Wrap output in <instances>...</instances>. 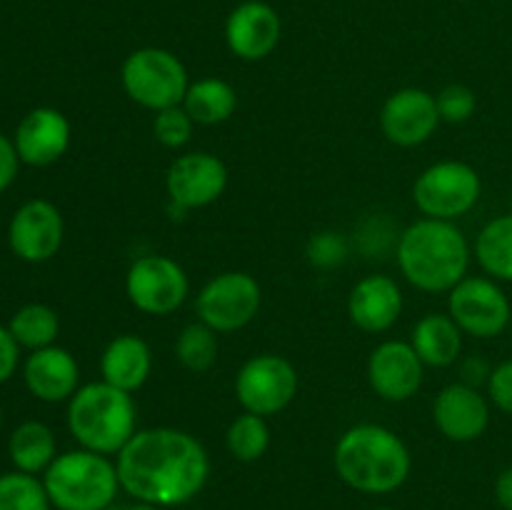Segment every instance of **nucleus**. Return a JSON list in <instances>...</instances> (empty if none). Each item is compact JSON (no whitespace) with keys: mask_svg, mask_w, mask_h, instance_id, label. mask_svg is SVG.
Instances as JSON below:
<instances>
[{"mask_svg":"<svg viewBox=\"0 0 512 510\" xmlns=\"http://www.w3.org/2000/svg\"><path fill=\"white\" fill-rule=\"evenodd\" d=\"M120 488L138 503L173 508L205 488L210 458L205 445L185 430L145 428L118 453Z\"/></svg>","mask_w":512,"mask_h":510,"instance_id":"obj_1","label":"nucleus"},{"mask_svg":"<svg viewBox=\"0 0 512 510\" xmlns=\"http://www.w3.org/2000/svg\"><path fill=\"white\" fill-rule=\"evenodd\" d=\"M468 238L450 220L420 218L400 233L398 268L423 293H450L470 268Z\"/></svg>","mask_w":512,"mask_h":510,"instance_id":"obj_2","label":"nucleus"},{"mask_svg":"<svg viewBox=\"0 0 512 510\" xmlns=\"http://www.w3.org/2000/svg\"><path fill=\"white\" fill-rule=\"evenodd\" d=\"M335 473L348 488L365 495H385L408 480L413 458L398 433L378 423H360L335 443Z\"/></svg>","mask_w":512,"mask_h":510,"instance_id":"obj_3","label":"nucleus"},{"mask_svg":"<svg viewBox=\"0 0 512 510\" xmlns=\"http://www.w3.org/2000/svg\"><path fill=\"white\" fill-rule=\"evenodd\" d=\"M68 430L80 448L100 455H118L138 433L133 393L105 383H88L68 400Z\"/></svg>","mask_w":512,"mask_h":510,"instance_id":"obj_4","label":"nucleus"},{"mask_svg":"<svg viewBox=\"0 0 512 510\" xmlns=\"http://www.w3.org/2000/svg\"><path fill=\"white\" fill-rule=\"evenodd\" d=\"M43 485L58 510H108L120 490L118 465L110 455L68 450L50 463Z\"/></svg>","mask_w":512,"mask_h":510,"instance_id":"obj_5","label":"nucleus"},{"mask_svg":"<svg viewBox=\"0 0 512 510\" xmlns=\"http://www.w3.org/2000/svg\"><path fill=\"white\" fill-rule=\"evenodd\" d=\"M120 83L125 95L145 110L173 108L183 105L185 93L190 88L188 70L183 60L165 48H138L123 60Z\"/></svg>","mask_w":512,"mask_h":510,"instance_id":"obj_6","label":"nucleus"},{"mask_svg":"<svg viewBox=\"0 0 512 510\" xmlns=\"http://www.w3.org/2000/svg\"><path fill=\"white\" fill-rule=\"evenodd\" d=\"M480 193L483 180L473 165L463 160H440L418 175L413 185V203L425 218L455 223L478 205Z\"/></svg>","mask_w":512,"mask_h":510,"instance_id":"obj_7","label":"nucleus"},{"mask_svg":"<svg viewBox=\"0 0 512 510\" xmlns=\"http://www.w3.org/2000/svg\"><path fill=\"white\" fill-rule=\"evenodd\" d=\"M263 305V288L245 270H228L200 288L195 313L215 333H235L253 323Z\"/></svg>","mask_w":512,"mask_h":510,"instance_id":"obj_8","label":"nucleus"},{"mask_svg":"<svg viewBox=\"0 0 512 510\" xmlns=\"http://www.w3.org/2000/svg\"><path fill=\"white\" fill-rule=\"evenodd\" d=\"M300 378L288 358L275 353H260L245 360L235 375V398L245 413L278 415L295 400Z\"/></svg>","mask_w":512,"mask_h":510,"instance_id":"obj_9","label":"nucleus"},{"mask_svg":"<svg viewBox=\"0 0 512 510\" xmlns=\"http://www.w3.org/2000/svg\"><path fill=\"white\" fill-rule=\"evenodd\" d=\"M448 315L465 335L490 340L505 333L512 305L498 280L488 275H468L448 293Z\"/></svg>","mask_w":512,"mask_h":510,"instance_id":"obj_10","label":"nucleus"},{"mask_svg":"<svg viewBox=\"0 0 512 510\" xmlns=\"http://www.w3.org/2000/svg\"><path fill=\"white\" fill-rule=\"evenodd\" d=\"M190 293V278L178 260L168 255H143L125 275V295L145 315L175 313Z\"/></svg>","mask_w":512,"mask_h":510,"instance_id":"obj_11","label":"nucleus"},{"mask_svg":"<svg viewBox=\"0 0 512 510\" xmlns=\"http://www.w3.org/2000/svg\"><path fill=\"white\" fill-rule=\"evenodd\" d=\"M228 188V168L223 160L205 150H193L170 163L165 190L173 208L180 213L215 203Z\"/></svg>","mask_w":512,"mask_h":510,"instance_id":"obj_12","label":"nucleus"},{"mask_svg":"<svg viewBox=\"0 0 512 510\" xmlns=\"http://www.w3.org/2000/svg\"><path fill=\"white\" fill-rule=\"evenodd\" d=\"M380 130L398 148H415L428 143L443 123L438 100L423 88H400L380 108Z\"/></svg>","mask_w":512,"mask_h":510,"instance_id":"obj_13","label":"nucleus"},{"mask_svg":"<svg viewBox=\"0 0 512 510\" xmlns=\"http://www.w3.org/2000/svg\"><path fill=\"white\" fill-rule=\"evenodd\" d=\"M65 238V223L58 205L35 198L15 210L8 225L10 250L25 263H45L58 255Z\"/></svg>","mask_w":512,"mask_h":510,"instance_id":"obj_14","label":"nucleus"},{"mask_svg":"<svg viewBox=\"0 0 512 510\" xmlns=\"http://www.w3.org/2000/svg\"><path fill=\"white\" fill-rule=\"evenodd\" d=\"M425 363L405 340H385L368 358V383L378 398L405 403L420 390Z\"/></svg>","mask_w":512,"mask_h":510,"instance_id":"obj_15","label":"nucleus"},{"mask_svg":"<svg viewBox=\"0 0 512 510\" xmlns=\"http://www.w3.org/2000/svg\"><path fill=\"white\" fill-rule=\"evenodd\" d=\"M283 23L273 5L263 0H245L225 20V43L240 60H263L278 48Z\"/></svg>","mask_w":512,"mask_h":510,"instance_id":"obj_16","label":"nucleus"},{"mask_svg":"<svg viewBox=\"0 0 512 510\" xmlns=\"http://www.w3.org/2000/svg\"><path fill=\"white\" fill-rule=\"evenodd\" d=\"M433 423L453 443H473L488 430L490 403L480 388L468 383L445 385L433 400Z\"/></svg>","mask_w":512,"mask_h":510,"instance_id":"obj_17","label":"nucleus"},{"mask_svg":"<svg viewBox=\"0 0 512 510\" xmlns=\"http://www.w3.org/2000/svg\"><path fill=\"white\" fill-rule=\"evenodd\" d=\"M13 145L20 163L33 168L58 163L70 148V120L58 108H33L15 128Z\"/></svg>","mask_w":512,"mask_h":510,"instance_id":"obj_18","label":"nucleus"},{"mask_svg":"<svg viewBox=\"0 0 512 510\" xmlns=\"http://www.w3.org/2000/svg\"><path fill=\"white\" fill-rule=\"evenodd\" d=\"M403 313V290L390 275H365L348 295L350 323L363 333H385Z\"/></svg>","mask_w":512,"mask_h":510,"instance_id":"obj_19","label":"nucleus"},{"mask_svg":"<svg viewBox=\"0 0 512 510\" xmlns=\"http://www.w3.org/2000/svg\"><path fill=\"white\" fill-rule=\"evenodd\" d=\"M23 380L33 398L43 403H63L80 388V365L70 350L48 345L28 355L23 365Z\"/></svg>","mask_w":512,"mask_h":510,"instance_id":"obj_20","label":"nucleus"},{"mask_svg":"<svg viewBox=\"0 0 512 510\" xmlns=\"http://www.w3.org/2000/svg\"><path fill=\"white\" fill-rule=\"evenodd\" d=\"M153 370V350L140 335H115L100 355V375L105 383L135 393L143 388Z\"/></svg>","mask_w":512,"mask_h":510,"instance_id":"obj_21","label":"nucleus"},{"mask_svg":"<svg viewBox=\"0 0 512 510\" xmlns=\"http://www.w3.org/2000/svg\"><path fill=\"white\" fill-rule=\"evenodd\" d=\"M463 335L448 313H428L415 323L410 345L428 368H450L463 353Z\"/></svg>","mask_w":512,"mask_h":510,"instance_id":"obj_22","label":"nucleus"},{"mask_svg":"<svg viewBox=\"0 0 512 510\" xmlns=\"http://www.w3.org/2000/svg\"><path fill=\"white\" fill-rule=\"evenodd\" d=\"M8 455L13 460L15 470H20V473H45L50 463L58 458L55 433L40 420H25L10 433Z\"/></svg>","mask_w":512,"mask_h":510,"instance_id":"obj_23","label":"nucleus"},{"mask_svg":"<svg viewBox=\"0 0 512 510\" xmlns=\"http://www.w3.org/2000/svg\"><path fill=\"white\" fill-rule=\"evenodd\" d=\"M183 108L195 125H220L238 110V93L223 78H200L190 83Z\"/></svg>","mask_w":512,"mask_h":510,"instance_id":"obj_24","label":"nucleus"},{"mask_svg":"<svg viewBox=\"0 0 512 510\" xmlns=\"http://www.w3.org/2000/svg\"><path fill=\"white\" fill-rule=\"evenodd\" d=\"M473 253L485 275L498 283H512V213L498 215L483 225Z\"/></svg>","mask_w":512,"mask_h":510,"instance_id":"obj_25","label":"nucleus"},{"mask_svg":"<svg viewBox=\"0 0 512 510\" xmlns=\"http://www.w3.org/2000/svg\"><path fill=\"white\" fill-rule=\"evenodd\" d=\"M8 330L20 348H28L33 353V350L55 345V338L60 333V320L50 305L28 303L15 310Z\"/></svg>","mask_w":512,"mask_h":510,"instance_id":"obj_26","label":"nucleus"},{"mask_svg":"<svg viewBox=\"0 0 512 510\" xmlns=\"http://www.w3.org/2000/svg\"><path fill=\"white\" fill-rule=\"evenodd\" d=\"M225 445L228 453L240 463H255L263 458L270 448V428L263 415L240 413L225 433Z\"/></svg>","mask_w":512,"mask_h":510,"instance_id":"obj_27","label":"nucleus"},{"mask_svg":"<svg viewBox=\"0 0 512 510\" xmlns=\"http://www.w3.org/2000/svg\"><path fill=\"white\" fill-rule=\"evenodd\" d=\"M175 358L190 373H205L218 360V333L205 323H190L175 340Z\"/></svg>","mask_w":512,"mask_h":510,"instance_id":"obj_28","label":"nucleus"},{"mask_svg":"<svg viewBox=\"0 0 512 510\" xmlns=\"http://www.w3.org/2000/svg\"><path fill=\"white\" fill-rule=\"evenodd\" d=\"M53 503L48 498L43 480L30 473L0 475V510H50Z\"/></svg>","mask_w":512,"mask_h":510,"instance_id":"obj_29","label":"nucleus"},{"mask_svg":"<svg viewBox=\"0 0 512 510\" xmlns=\"http://www.w3.org/2000/svg\"><path fill=\"white\" fill-rule=\"evenodd\" d=\"M195 130V120L190 118L188 110L183 105H173V108H165L155 113L153 120V135L160 145L170 150H178L183 145L190 143Z\"/></svg>","mask_w":512,"mask_h":510,"instance_id":"obj_30","label":"nucleus"},{"mask_svg":"<svg viewBox=\"0 0 512 510\" xmlns=\"http://www.w3.org/2000/svg\"><path fill=\"white\" fill-rule=\"evenodd\" d=\"M435 100H438L440 120L453 125H460L465 123V120L473 118L475 108H478V98H475L473 90H470L468 85L460 83L445 85V88L435 95Z\"/></svg>","mask_w":512,"mask_h":510,"instance_id":"obj_31","label":"nucleus"},{"mask_svg":"<svg viewBox=\"0 0 512 510\" xmlns=\"http://www.w3.org/2000/svg\"><path fill=\"white\" fill-rule=\"evenodd\" d=\"M305 255H308V260L313 268L330 270L348 258V243H345V238L340 233L323 230V233H315L313 238L308 240Z\"/></svg>","mask_w":512,"mask_h":510,"instance_id":"obj_32","label":"nucleus"},{"mask_svg":"<svg viewBox=\"0 0 512 510\" xmlns=\"http://www.w3.org/2000/svg\"><path fill=\"white\" fill-rule=\"evenodd\" d=\"M488 395L490 403L505 415H512V358L493 368L488 380Z\"/></svg>","mask_w":512,"mask_h":510,"instance_id":"obj_33","label":"nucleus"},{"mask_svg":"<svg viewBox=\"0 0 512 510\" xmlns=\"http://www.w3.org/2000/svg\"><path fill=\"white\" fill-rule=\"evenodd\" d=\"M18 360H20V345L15 343L10 330L0 325V383L13 378L15 368H18Z\"/></svg>","mask_w":512,"mask_h":510,"instance_id":"obj_34","label":"nucleus"},{"mask_svg":"<svg viewBox=\"0 0 512 510\" xmlns=\"http://www.w3.org/2000/svg\"><path fill=\"white\" fill-rule=\"evenodd\" d=\"M18 168H20V158L13 140H10L8 135L0 133V193L13 183L15 175H18Z\"/></svg>","mask_w":512,"mask_h":510,"instance_id":"obj_35","label":"nucleus"},{"mask_svg":"<svg viewBox=\"0 0 512 510\" xmlns=\"http://www.w3.org/2000/svg\"><path fill=\"white\" fill-rule=\"evenodd\" d=\"M460 370H463V383L473 385V388H480L483 383L488 385L490 373H493V370H490V365L485 363V360H478V358H468Z\"/></svg>","mask_w":512,"mask_h":510,"instance_id":"obj_36","label":"nucleus"},{"mask_svg":"<svg viewBox=\"0 0 512 510\" xmlns=\"http://www.w3.org/2000/svg\"><path fill=\"white\" fill-rule=\"evenodd\" d=\"M495 500L503 510H512V465L505 468L495 480Z\"/></svg>","mask_w":512,"mask_h":510,"instance_id":"obj_37","label":"nucleus"},{"mask_svg":"<svg viewBox=\"0 0 512 510\" xmlns=\"http://www.w3.org/2000/svg\"><path fill=\"white\" fill-rule=\"evenodd\" d=\"M108 510H163V508H158V505H148V503H138V505H128V508H113V505H110Z\"/></svg>","mask_w":512,"mask_h":510,"instance_id":"obj_38","label":"nucleus"},{"mask_svg":"<svg viewBox=\"0 0 512 510\" xmlns=\"http://www.w3.org/2000/svg\"><path fill=\"white\" fill-rule=\"evenodd\" d=\"M0 428H3V410H0Z\"/></svg>","mask_w":512,"mask_h":510,"instance_id":"obj_39","label":"nucleus"},{"mask_svg":"<svg viewBox=\"0 0 512 510\" xmlns=\"http://www.w3.org/2000/svg\"><path fill=\"white\" fill-rule=\"evenodd\" d=\"M375 510H395V508H375Z\"/></svg>","mask_w":512,"mask_h":510,"instance_id":"obj_40","label":"nucleus"},{"mask_svg":"<svg viewBox=\"0 0 512 510\" xmlns=\"http://www.w3.org/2000/svg\"><path fill=\"white\" fill-rule=\"evenodd\" d=\"M460 3H473V0H460Z\"/></svg>","mask_w":512,"mask_h":510,"instance_id":"obj_41","label":"nucleus"}]
</instances>
